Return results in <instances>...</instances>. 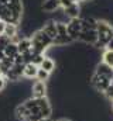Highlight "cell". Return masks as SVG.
<instances>
[{
    "instance_id": "6da1fadb",
    "label": "cell",
    "mask_w": 113,
    "mask_h": 121,
    "mask_svg": "<svg viewBox=\"0 0 113 121\" xmlns=\"http://www.w3.org/2000/svg\"><path fill=\"white\" fill-rule=\"evenodd\" d=\"M96 32H98V41L93 44L96 49L106 48L108 42L113 38V26L108 20H98L96 21Z\"/></svg>"
},
{
    "instance_id": "7a4b0ae2",
    "label": "cell",
    "mask_w": 113,
    "mask_h": 121,
    "mask_svg": "<svg viewBox=\"0 0 113 121\" xmlns=\"http://www.w3.org/2000/svg\"><path fill=\"white\" fill-rule=\"evenodd\" d=\"M30 41H31V51L34 54H44L51 45H52V39L41 30H35L30 37Z\"/></svg>"
},
{
    "instance_id": "3957f363",
    "label": "cell",
    "mask_w": 113,
    "mask_h": 121,
    "mask_svg": "<svg viewBox=\"0 0 113 121\" xmlns=\"http://www.w3.org/2000/svg\"><path fill=\"white\" fill-rule=\"evenodd\" d=\"M112 80L108 79V78H102V76H98L93 73V76L90 78V85L95 87V90L98 93H105L108 90V87L110 86Z\"/></svg>"
},
{
    "instance_id": "277c9868",
    "label": "cell",
    "mask_w": 113,
    "mask_h": 121,
    "mask_svg": "<svg viewBox=\"0 0 113 121\" xmlns=\"http://www.w3.org/2000/svg\"><path fill=\"white\" fill-rule=\"evenodd\" d=\"M82 31V27H81V18H71L66 24V32L69 35V38L72 41H76L79 34Z\"/></svg>"
},
{
    "instance_id": "5b68a950",
    "label": "cell",
    "mask_w": 113,
    "mask_h": 121,
    "mask_svg": "<svg viewBox=\"0 0 113 121\" xmlns=\"http://www.w3.org/2000/svg\"><path fill=\"white\" fill-rule=\"evenodd\" d=\"M30 91H31V97H33V99L47 97V94H48V87H47V83H45V82L35 80V82L31 85Z\"/></svg>"
},
{
    "instance_id": "8992f818",
    "label": "cell",
    "mask_w": 113,
    "mask_h": 121,
    "mask_svg": "<svg viewBox=\"0 0 113 121\" xmlns=\"http://www.w3.org/2000/svg\"><path fill=\"white\" fill-rule=\"evenodd\" d=\"M78 39L86 45H93L98 41V32H96V30H82Z\"/></svg>"
},
{
    "instance_id": "52a82bcc",
    "label": "cell",
    "mask_w": 113,
    "mask_h": 121,
    "mask_svg": "<svg viewBox=\"0 0 113 121\" xmlns=\"http://www.w3.org/2000/svg\"><path fill=\"white\" fill-rule=\"evenodd\" d=\"M95 75L98 76H102V78H108V79H113V68H110L109 65L100 62V63H96V69H95Z\"/></svg>"
},
{
    "instance_id": "ba28073f",
    "label": "cell",
    "mask_w": 113,
    "mask_h": 121,
    "mask_svg": "<svg viewBox=\"0 0 113 121\" xmlns=\"http://www.w3.org/2000/svg\"><path fill=\"white\" fill-rule=\"evenodd\" d=\"M64 14L71 20V18H79L81 16V6L78 3H72L66 9H64Z\"/></svg>"
},
{
    "instance_id": "9c48e42d",
    "label": "cell",
    "mask_w": 113,
    "mask_h": 121,
    "mask_svg": "<svg viewBox=\"0 0 113 121\" xmlns=\"http://www.w3.org/2000/svg\"><path fill=\"white\" fill-rule=\"evenodd\" d=\"M41 30L44 31L51 39H54L56 37V24H55V20H47L45 23H44V26L41 27Z\"/></svg>"
},
{
    "instance_id": "30bf717a",
    "label": "cell",
    "mask_w": 113,
    "mask_h": 121,
    "mask_svg": "<svg viewBox=\"0 0 113 121\" xmlns=\"http://www.w3.org/2000/svg\"><path fill=\"white\" fill-rule=\"evenodd\" d=\"M40 9L45 13H54L59 9V0H42Z\"/></svg>"
},
{
    "instance_id": "8fae6325",
    "label": "cell",
    "mask_w": 113,
    "mask_h": 121,
    "mask_svg": "<svg viewBox=\"0 0 113 121\" xmlns=\"http://www.w3.org/2000/svg\"><path fill=\"white\" fill-rule=\"evenodd\" d=\"M28 116H30V111L26 108V106L23 103H20L14 107V117L19 121H27Z\"/></svg>"
},
{
    "instance_id": "7c38bea8",
    "label": "cell",
    "mask_w": 113,
    "mask_h": 121,
    "mask_svg": "<svg viewBox=\"0 0 113 121\" xmlns=\"http://www.w3.org/2000/svg\"><path fill=\"white\" fill-rule=\"evenodd\" d=\"M37 70H38V66H35L34 63H26L24 65V69H23V78L26 79H35V75H37Z\"/></svg>"
},
{
    "instance_id": "4fadbf2b",
    "label": "cell",
    "mask_w": 113,
    "mask_h": 121,
    "mask_svg": "<svg viewBox=\"0 0 113 121\" xmlns=\"http://www.w3.org/2000/svg\"><path fill=\"white\" fill-rule=\"evenodd\" d=\"M7 6L20 17H23V13H24V1L23 0H10L7 3Z\"/></svg>"
},
{
    "instance_id": "5bb4252c",
    "label": "cell",
    "mask_w": 113,
    "mask_h": 121,
    "mask_svg": "<svg viewBox=\"0 0 113 121\" xmlns=\"http://www.w3.org/2000/svg\"><path fill=\"white\" fill-rule=\"evenodd\" d=\"M16 45H17L19 54H26L27 51L31 49V41H30L28 37H21V39H20Z\"/></svg>"
},
{
    "instance_id": "9a60e30c",
    "label": "cell",
    "mask_w": 113,
    "mask_h": 121,
    "mask_svg": "<svg viewBox=\"0 0 113 121\" xmlns=\"http://www.w3.org/2000/svg\"><path fill=\"white\" fill-rule=\"evenodd\" d=\"M38 68H41V69H44L45 72L51 73V72L55 70V60L52 59V58H50V56H44V59H42L41 65H40Z\"/></svg>"
},
{
    "instance_id": "2e32d148",
    "label": "cell",
    "mask_w": 113,
    "mask_h": 121,
    "mask_svg": "<svg viewBox=\"0 0 113 121\" xmlns=\"http://www.w3.org/2000/svg\"><path fill=\"white\" fill-rule=\"evenodd\" d=\"M3 54H4V56H6V58H11V59H14V56H16V55H19L17 45H16V44H13V42H10V44L3 49Z\"/></svg>"
},
{
    "instance_id": "e0dca14e",
    "label": "cell",
    "mask_w": 113,
    "mask_h": 121,
    "mask_svg": "<svg viewBox=\"0 0 113 121\" xmlns=\"http://www.w3.org/2000/svg\"><path fill=\"white\" fill-rule=\"evenodd\" d=\"M3 34H4L6 37H9V38H13L14 35L19 34V26H17V24L7 23V24L4 26V31H3Z\"/></svg>"
},
{
    "instance_id": "ac0fdd59",
    "label": "cell",
    "mask_w": 113,
    "mask_h": 121,
    "mask_svg": "<svg viewBox=\"0 0 113 121\" xmlns=\"http://www.w3.org/2000/svg\"><path fill=\"white\" fill-rule=\"evenodd\" d=\"M102 62L103 63H106V65H109L110 68H113V51H109V49H106L105 52H103V55H102Z\"/></svg>"
},
{
    "instance_id": "d6986e66",
    "label": "cell",
    "mask_w": 113,
    "mask_h": 121,
    "mask_svg": "<svg viewBox=\"0 0 113 121\" xmlns=\"http://www.w3.org/2000/svg\"><path fill=\"white\" fill-rule=\"evenodd\" d=\"M48 79H50V73H48V72H45L44 69L38 68L37 75H35V80H40V82H47Z\"/></svg>"
},
{
    "instance_id": "ffe728a7",
    "label": "cell",
    "mask_w": 113,
    "mask_h": 121,
    "mask_svg": "<svg viewBox=\"0 0 113 121\" xmlns=\"http://www.w3.org/2000/svg\"><path fill=\"white\" fill-rule=\"evenodd\" d=\"M44 56H45L44 54H34L33 55V59H31V63H34L35 66H40L42 59H44Z\"/></svg>"
},
{
    "instance_id": "44dd1931",
    "label": "cell",
    "mask_w": 113,
    "mask_h": 121,
    "mask_svg": "<svg viewBox=\"0 0 113 121\" xmlns=\"http://www.w3.org/2000/svg\"><path fill=\"white\" fill-rule=\"evenodd\" d=\"M10 42H11V41H10V38H9V37H6L4 34H1V35H0V51H3V49H4Z\"/></svg>"
},
{
    "instance_id": "7402d4cb",
    "label": "cell",
    "mask_w": 113,
    "mask_h": 121,
    "mask_svg": "<svg viewBox=\"0 0 113 121\" xmlns=\"http://www.w3.org/2000/svg\"><path fill=\"white\" fill-rule=\"evenodd\" d=\"M106 97H108V100H110V101H113V83H110V86L108 87V90L103 93Z\"/></svg>"
},
{
    "instance_id": "603a6c76",
    "label": "cell",
    "mask_w": 113,
    "mask_h": 121,
    "mask_svg": "<svg viewBox=\"0 0 113 121\" xmlns=\"http://www.w3.org/2000/svg\"><path fill=\"white\" fill-rule=\"evenodd\" d=\"M6 87H7V80L4 79V76H0V93L6 90Z\"/></svg>"
},
{
    "instance_id": "cb8c5ba5",
    "label": "cell",
    "mask_w": 113,
    "mask_h": 121,
    "mask_svg": "<svg viewBox=\"0 0 113 121\" xmlns=\"http://www.w3.org/2000/svg\"><path fill=\"white\" fill-rule=\"evenodd\" d=\"M106 49H109V51H113V38L108 42V45H106Z\"/></svg>"
},
{
    "instance_id": "d4e9b609",
    "label": "cell",
    "mask_w": 113,
    "mask_h": 121,
    "mask_svg": "<svg viewBox=\"0 0 113 121\" xmlns=\"http://www.w3.org/2000/svg\"><path fill=\"white\" fill-rule=\"evenodd\" d=\"M4 26H6V23L0 20V35H1V34H3V31H4Z\"/></svg>"
},
{
    "instance_id": "484cf974",
    "label": "cell",
    "mask_w": 113,
    "mask_h": 121,
    "mask_svg": "<svg viewBox=\"0 0 113 121\" xmlns=\"http://www.w3.org/2000/svg\"><path fill=\"white\" fill-rule=\"evenodd\" d=\"M40 121H54V120H52V117H48V118H41Z\"/></svg>"
},
{
    "instance_id": "4316f807",
    "label": "cell",
    "mask_w": 113,
    "mask_h": 121,
    "mask_svg": "<svg viewBox=\"0 0 113 121\" xmlns=\"http://www.w3.org/2000/svg\"><path fill=\"white\" fill-rule=\"evenodd\" d=\"M59 121H74L72 118H66V117H64V118H59Z\"/></svg>"
},
{
    "instance_id": "83f0119b",
    "label": "cell",
    "mask_w": 113,
    "mask_h": 121,
    "mask_svg": "<svg viewBox=\"0 0 113 121\" xmlns=\"http://www.w3.org/2000/svg\"><path fill=\"white\" fill-rule=\"evenodd\" d=\"M10 0H0V4H7Z\"/></svg>"
},
{
    "instance_id": "f1b7e54d",
    "label": "cell",
    "mask_w": 113,
    "mask_h": 121,
    "mask_svg": "<svg viewBox=\"0 0 113 121\" xmlns=\"http://www.w3.org/2000/svg\"><path fill=\"white\" fill-rule=\"evenodd\" d=\"M112 110H113V103H112Z\"/></svg>"
},
{
    "instance_id": "f546056e",
    "label": "cell",
    "mask_w": 113,
    "mask_h": 121,
    "mask_svg": "<svg viewBox=\"0 0 113 121\" xmlns=\"http://www.w3.org/2000/svg\"><path fill=\"white\" fill-rule=\"evenodd\" d=\"M54 121H59V120H54Z\"/></svg>"
}]
</instances>
